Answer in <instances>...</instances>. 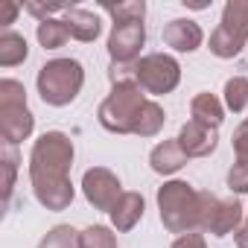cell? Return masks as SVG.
Segmentation results:
<instances>
[{
	"mask_svg": "<svg viewBox=\"0 0 248 248\" xmlns=\"http://www.w3.org/2000/svg\"><path fill=\"white\" fill-rule=\"evenodd\" d=\"M164 123H167V114H164L161 102L146 99L143 108H140V114H138V123H135V135L138 138H155V135H161Z\"/></svg>",
	"mask_w": 248,
	"mask_h": 248,
	"instance_id": "18",
	"label": "cell"
},
{
	"mask_svg": "<svg viewBox=\"0 0 248 248\" xmlns=\"http://www.w3.org/2000/svg\"><path fill=\"white\" fill-rule=\"evenodd\" d=\"M184 6H190V9H207L204 0H184Z\"/></svg>",
	"mask_w": 248,
	"mask_h": 248,
	"instance_id": "33",
	"label": "cell"
},
{
	"mask_svg": "<svg viewBox=\"0 0 248 248\" xmlns=\"http://www.w3.org/2000/svg\"><path fill=\"white\" fill-rule=\"evenodd\" d=\"M187 152L181 149L178 138L175 140H161L152 152H149V167L158 172V175H175L178 170L187 167Z\"/></svg>",
	"mask_w": 248,
	"mask_h": 248,
	"instance_id": "13",
	"label": "cell"
},
{
	"mask_svg": "<svg viewBox=\"0 0 248 248\" xmlns=\"http://www.w3.org/2000/svg\"><path fill=\"white\" fill-rule=\"evenodd\" d=\"M108 56L111 62H140V50L146 47V24L143 21H132V24H114L108 32Z\"/></svg>",
	"mask_w": 248,
	"mask_h": 248,
	"instance_id": "9",
	"label": "cell"
},
{
	"mask_svg": "<svg viewBox=\"0 0 248 248\" xmlns=\"http://www.w3.org/2000/svg\"><path fill=\"white\" fill-rule=\"evenodd\" d=\"M79 248H117V233L105 225H91L79 231Z\"/></svg>",
	"mask_w": 248,
	"mask_h": 248,
	"instance_id": "24",
	"label": "cell"
},
{
	"mask_svg": "<svg viewBox=\"0 0 248 248\" xmlns=\"http://www.w3.org/2000/svg\"><path fill=\"white\" fill-rule=\"evenodd\" d=\"M233 239H236V248H248V213H245V222H242V228L233 233Z\"/></svg>",
	"mask_w": 248,
	"mask_h": 248,
	"instance_id": "32",
	"label": "cell"
},
{
	"mask_svg": "<svg viewBox=\"0 0 248 248\" xmlns=\"http://www.w3.org/2000/svg\"><path fill=\"white\" fill-rule=\"evenodd\" d=\"M228 190L236 196L248 193V158H236L233 167L228 170Z\"/></svg>",
	"mask_w": 248,
	"mask_h": 248,
	"instance_id": "26",
	"label": "cell"
},
{
	"mask_svg": "<svg viewBox=\"0 0 248 248\" xmlns=\"http://www.w3.org/2000/svg\"><path fill=\"white\" fill-rule=\"evenodd\" d=\"M245 222V207L239 204L236 196L219 199L213 193L204 190V216H202V233H213V236H228L236 233Z\"/></svg>",
	"mask_w": 248,
	"mask_h": 248,
	"instance_id": "7",
	"label": "cell"
},
{
	"mask_svg": "<svg viewBox=\"0 0 248 248\" xmlns=\"http://www.w3.org/2000/svg\"><path fill=\"white\" fill-rule=\"evenodd\" d=\"M35 38H38V44H41L44 50H59V47L67 44L70 32H67V24H64L62 18H50V21H41V24H38Z\"/></svg>",
	"mask_w": 248,
	"mask_h": 248,
	"instance_id": "19",
	"label": "cell"
},
{
	"mask_svg": "<svg viewBox=\"0 0 248 248\" xmlns=\"http://www.w3.org/2000/svg\"><path fill=\"white\" fill-rule=\"evenodd\" d=\"M35 132V117L27 105V88L18 79H0V135L18 146Z\"/></svg>",
	"mask_w": 248,
	"mask_h": 248,
	"instance_id": "5",
	"label": "cell"
},
{
	"mask_svg": "<svg viewBox=\"0 0 248 248\" xmlns=\"http://www.w3.org/2000/svg\"><path fill=\"white\" fill-rule=\"evenodd\" d=\"M158 210L161 225L175 233H202V216H204V190H196L193 184L172 178L158 187Z\"/></svg>",
	"mask_w": 248,
	"mask_h": 248,
	"instance_id": "2",
	"label": "cell"
},
{
	"mask_svg": "<svg viewBox=\"0 0 248 248\" xmlns=\"http://www.w3.org/2000/svg\"><path fill=\"white\" fill-rule=\"evenodd\" d=\"M178 143L187 152V158H207V155L216 152L219 135L210 126H202V123H196V120H187L181 126V132H178Z\"/></svg>",
	"mask_w": 248,
	"mask_h": 248,
	"instance_id": "10",
	"label": "cell"
},
{
	"mask_svg": "<svg viewBox=\"0 0 248 248\" xmlns=\"http://www.w3.org/2000/svg\"><path fill=\"white\" fill-rule=\"evenodd\" d=\"M170 248H207V242H204V233H184V236H175Z\"/></svg>",
	"mask_w": 248,
	"mask_h": 248,
	"instance_id": "30",
	"label": "cell"
},
{
	"mask_svg": "<svg viewBox=\"0 0 248 248\" xmlns=\"http://www.w3.org/2000/svg\"><path fill=\"white\" fill-rule=\"evenodd\" d=\"M222 93H225V108L233 114H242L248 108V76H231Z\"/></svg>",
	"mask_w": 248,
	"mask_h": 248,
	"instance_id": "22",
	"label": "cell"
},
{
	"mask_svg": "<svg viewBox=\"0 0 248 248\" xmlns=\"http://www.w3.org/2000/svg\"><path fill=\"white\" fill-rule=\"evenodd\" d=\"M143 213H146V199L140 196V193H135V190H126L120 199H117V204L111 207V225H114V231H120V233H126V231H132L140 219H143Z\"/></svg>",
	"mask_w": 248,
	"mask_h": 248,
	"instance_id": "12",
	"label": "cell"
},
{
	"mask_svg": "<svg viewBox=\"0 0 248 248\" xmlns=\"http://www.w3.org/2000/svg\"><path fill=\"white\" fill-rule=\"evenodd\" d=\"M146 99L149 96L138 82L111 85V93L96 108L99 126L111 135H135V123H138V114H140Z\"/></svg>",
	"mask_w": 248,
	"mask_h": 248,
	"instance_id": "4",
	"label": "cell"
},
{
	"mask_svg": "<svg viewBox=\"0 0 248 248\" xmlns=\"http://www.w3.org/2000/svg\"><path fill=\"white\" fill-rule=\"evenodd\" d=\"M18 12H21V6L15 3V0H6V3H3V9H0V27H3V30H9V24H15Z\"/></svg>",
	"mask_w": 248,
	"mask_h": 248,
	"instance_id": "31",
	"label": "cell"
},
{
	"mask_svg": "<svg viewBox=\"0 0 248 248\" xmlns=\"http://www.w3.org/2000/svg\"><path fill=\"white\" fill-rule=\"evenodd\" d=\"M245 44H248V38H242L239 32H233V30H228L222 24L210 32V53L216 59H233V56H239L245 50Z\"/></svg>",
	"mask_w": 248,
	"mask_h": 248,
	"instance_id": "17",
	"label": "cell"
},
{
	"mask_svg": "<svg viewBox=\"0 0 248 248\" xmlns=\"http://www.w3.org/2000/svg\"><path fill=\"white\" fill-rule=\"evenodd\" d=\"M30 56V44L21 32L15 30H3L0 32V64L3 67H18L24 64Z\"/></svg>",
	"mask_w": 248,
	"mask_h": 248,
	"instance_id": "16",
	"label": "cell"
},
{
	"mask_svg": "<svg viewBox=\"0 0 248 248\" xmlns=\"http://www.w3.org/2000/svg\"><path fill=\"white\" fill-rule=\"evenodd\" d=\"M76 149L70 135L64 132H44L30 152V184L41 207L59 213L73 204L76 187L70 181Z\"/></svg>",
	"mask_w": 248,
	"mask_h": 248,
	"instance_id": "1",
	"label": "cell"
},
{
	"mask_svg": "<svg viewBox=\"0 0 248 248\" xmlns=\"http://www.w3.org/2000/svg\"><path fill=\"white\" fill-rule=\"evenodd\" d=\"M181 82V64L170 53H146L138 62V85L149 96H167Z\"/></svg>",
	"mask_w": 248,
	"mask_h": 248,
	"instance_id": "6",
	"label": "cell"
},
{
	"mask_svg": "<svg viewBox=\"0 0 248 248\" xmlns=\"http://www.w3.org/2000/svg\"><path fill=\"white\" fill-rule=\"evenodd\" d=\"M38 248H79V231L70 225H56L38 242Z\"/></svg>",
	"mask_w": 248,
	"mask_h": 248,
	"instance_id": "25",
	"label": "cell"
},
{
	"mask_svg": "<svg viewBox=\"0 0 248 248\" xmlns=\"http://www.w3.org/2000/svg\"><path fill=\"white\" fill-rule=\"evenodd\" d=\"M82 193H85V199L93 210L111 213V207L117 204V199L126 190H123L117 172H111L108 167H91L82 175Z\"/></svg>",
	"mask_w": 248,
	"mask_h": 248,
	"instance_id": "8",
	"label": "cell"
},
{
	"mask_svg": "<svg viewBox=\"0 0 248 248\" xmlns=\"http://www.w3.org/2000/svg\"><path fill=\"white\" fill-rule=\"evenodd\" d=\"M202 41H204V32L190 18H175L164 27V44L172 47L175 53H196Z\"/></svg>",
	"mask_w": 248,
	"mask_h": 248,
	"instance_id": "11",
	"label": "cell"
},
{
	"mask_svg": "<svg viewBox=\"0 0 248 248\" xmlns=\"http://www.w3.org/2000/svg\"><path fill=\"white\" fill-rule=\"evenodd\" d=\"M231 143H233V152H236V158H248V117L236 126V132H233V138H231Z\"/></svg>",
	"mask_w": 248,
	"mask_h": 248,
	"instance_id": "29",
	"label": "cell"
},
{
	"mask_svg": "<svg viewBox=\"0 0 248 248\" xmlns=\"http://www.w3.org/2000/svg\"><path fill=\"white\" fill-rule=\"evenodd\" d=\"M82 85H85V67L76 59H50L38 67V76H35L38 96L44 99V105H53V108L70 105L79 96Z\"/></svg>",
	"mask_w": 248,
	"mask_h": 248,
	"instance_id": "3",
	"label": "cell"
},
{
	"mask_svg": "<svg viewBox=\"0 0 248 248\" xmlns=\"http://www.w3.org/2000/svg\"><path fill=\"white\" fill-rule=\"evenodd\" d=\"M190 114L196 123L202 126H210V129H219L225 123V102L213 93H196L190 99Z\"/></svg>",
	"mask_w": 248,
	"mask_h": 248,
	"instance_id": "15",
	"label": "cell"
},
{
	"mask_svg": "<svg viewBox=\"0 0 248 248\" xmlns=\"http://www.w3.org/2000/svg\"><path fill=\"white\" fill-rule=\"evenodd\" d=\"M24 9L32 18H38V24H41V21H50L56 12H67L70 6H64V3H24Z\"/></svg>",
	"mask_w": 248,
	"mask_h": 248,
	"instance_id": "28",
	"label": "cell"
},
{
	"mask_svg": "<svg viewBox=\"0 0 248 248\" xmlns=\"http://www.w3.org/2000/svg\"><path fill=\"white\" fill-rule=\"evenodd\" d=\"M108 79H111V85H129V82H138V62H126V64L111 62Z\"/></svg>",
	"mask_w": 248,
	"mask_h": 248,
	"instance_id": "27",
	"label": "cell"
},
{
	"mask_svg": "<svg viewBox=\"0 0 248 248\" xmlns=\"http://www.w3.org/2000/svg\"><path fill=\"white\" fill-rule=\"evenodd\" d=\"M0 161H3V196H6V204H9L12 190H15V178H18V164H21L18 146L3 140V143H0Z\"/></svg>",
	"mask_w": 248,
	"mask_h": 248,
	"instance_id": "23",
	"label": "cell"
},
{
	"mask_svg": "<svg viewBox=\"0 0 248 248\" xmlns=\"http://www.w3.org/2000/svg\"><path fill=\"white\" fill-rule=\"evenodd\" d=\"M62 21L67 24L70 38H76V41H82V44L96 41L99 32H102V21H99V15H93V12H88V9H79V6H70V9L62 15Z\"/></svg>",
	"mask_w": 248,
	"mask_h": 248,
	"instance_id": "14",
	"label": "cell"
},
{
	"mask_svg": "<svg viewBox=\"0 0 248 248\" xmlns=\"http://www.w3.org/2000/svg\"><path fill=\"white\" fill-rule=\"evenodd\" d=\"M102 9L111 15L114 24H132L146 18V3L143 0H123V3H102Z\"/></svg>",
	"mask_w": 248,
	"mask_h": 248,
	"instance_id": "21",
	"label": "cell"
},
{
	"mask_svg": "<svg viewBox=\"0 0 248 248\" xmlns=\"http://www.w3.org/2000/svg\"><path fill=\"white\" fill-rule=\"evenodd\" d=\"M222 27L239 32L242 38H248V0H228L222 9Z\"/></svg>",
	"mask_w": 248,
	"mask_h": 248,
	"instance_id": "20",
	"label": "cell"
}]
</instances>
